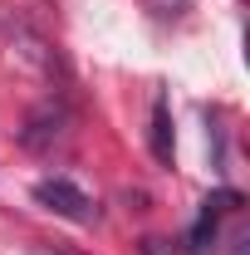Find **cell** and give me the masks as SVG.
<instances>
[{"label": "cell", "instance_id": "4", "mask_svg": "<svg viewBox=\"0 0 250 255\" xmlns=\"http://www.w3.org/2000/svg\"><path fill=\"white\" fill-rule=\"evenodd\" d=\"M44 255H64V251H44Z\"/></svg>", "mask_w": 250, "mask_h": 255}, {"label": "cell", "instance_id": "1", "mask_svg": "<svg viewBox=\"0 0 250 255\" xmlns=\"http://www.w3.org/2000/svg\"><path fill=\"white\" fill-rule=\"evenodd\" d=\"M34 201L49 206V211L64 216V221H79V226H94L98 221V206L74 187L69 177H44V182H34Z\"/></svg>", "mask_w": 250, "mask_h": 255}, {"label": "cell", "instance_id": "2", "mask_svg": "<svg viewBox=\"0 0 250 255\" xmlns=\"http://www.w3.org/2000/svg\"><path fill=\"white\" fill-rule=\"evenodd\" d=\"M59 132H64V108L49 103V108H39V113L30 118V128H25V147H49Z\"/></svg>", "mask_w": 250, "mask_h": 255}, {"label": "cell", "instance_id": "3", "mask_svg": "<svg viewBox=\"0 0 250 255\" xmlns=\"http://www.w3.org/2000/svg\"><path fill=\"white\" fill-rule=\"evenodd\" d=\"M152 157L162 167H172V108H167V98L152 103Z\"/></svg>", "mask_w": 250, "mask_h": 255}]
</instances>
